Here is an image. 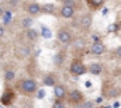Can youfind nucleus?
<instances>
[{"label": "nucleus", "mask_w": 121, "mask_h": 108, "mask_svg": "<svg viewBox=\"0 0 121 108\" xmlns=\"http://www.w3.org/2000/svg\"><path fill=\"white\" fill-rule=\"evenodd\" d=\"M17 88L21 94L24 96H31L38 90V84L34 79H23L17 83Z\"/></svg>", "instance_id": "f257e3e1"}, {"label": "nucleus", "mask_w": 121, "mask_h": 108, "mask_svg": "<svg viewBox=\"0 0 121 108\" xmlns=\"http://www.w3.org/2000/svg\"><path fill=\"white\" fill-rule=\"evenodd\" d=\"M87 70H89V67H86L82 60H73L69 66V73L73 75V76H82Z\"/></svg>", "instance_id": "f03ea898"}, {"label": "nucleus", "mask_w": 121, "mask_h": 108, "mask_svg": "<svg viewBox=\"0 0 121 108\" xmlns=\"http://www.w3.org/2000/svg\"><path fill=\"white\" fill-rule=\"evenodd\" d=\"M56 37H58V41H59L60 44H63V45H68V44L72 42V35L65 28H60L59 31H58V34H56Z\"/></svg>", "instance_id": "7ed1b4c3"}, {"label": "nucleus", "mask_w": 121, "mask_h": 108, "mask_svg": "<svg viewBox=\"0 0 121 108\" xmlns=\"http://www.w3.org/2000/svg\"><path fill=\"white\" fill-rule=\"evenodd\" d=\"M54 96H55L56 100H65V98H68V91H66V88H65L63 84H58L56 83L54 86Z\"/></svg>", "instance_id": "20e7f679"}, {"label": "nucleus", "mask_w": 121, "mask_h": 108, "mask_svg": "<svg viewBox=\"0 0 121 108\" xmlns=\"http://www.w3.org/2000/svg\"><path fill=\"white\" fill-rule=\"evenodd\" d=\"M68 101L70 104H80V103H83V94L79 90H72L68 94Z\"/></svg>", "instance_id": "39448f33"}, {"label": "nucleus", "mask_w": 121, "mask_h": 108, "mask_svg": "<svg viewBox=\"0 0 121 108\" xmlns=\"http://www.w3.org/2000/svg\"><path fill=\"white\" fill-rule=\"evenodd\" d=\"M14 98H16L14 91H13L11 88H6L4 93H3V96H1V103H3L4 105H10V104L14 101Z\"/></svg>", "instance_id": "423d86ee"}, {"label": "nucleus", "mask_w": 121, "mask_h": 108, "mask_svg": "<svg viewBox=\"0 0 121 108\" xmlns=\"http://www.w3.org/2000/svg\"><path fill=\"white\" fill-rule=\"evenodd\" d=\"M26 11L30 16H37V14L42 13V6H39L38 3H30L26 6Z\"/></svg>", "instance_id": "0eeeda50"}, {"label": "nucleus", "mask_w": 121, "mask_h": 108, "mask_svg": "<svg viewBox=\"0 0 121 108\" xmlns=\"http://www.w3.org/2000/svg\"><path fill=\"white\" fill-rule=\"evenodd\" d=\"M79 25L82 29H89L91 25V14H83L79 18Z\"/></svg>", "instance_id": "6e6552de"}, {"label": "nucleus", "mask_w": 121, "mask_h": 108, "mask_svg": "<svg viewBox=\"0 0 121 108\" xmlns=\"http://www.w3.org/2000/svg\"><path fill=\"white\" fill-rule=\"evenodd\" d=\"M65 52L63 51H59V52H56L55 56H54V65L56 66V67H62L63 66V63H65Z\"/></svg>", "instance_id": "1a4fd4ad"}, {"label": "nucleus", "mask_w": 121, "mask_h": 108, "mask_svg": "<svg viewBox=\"0 0 121 108\" xmlns=\"http://www.w3.org/2000/svg\"><path fill=\"white\" fill-rule=\"evenodd\" d=\"M89 72H90V75L100 76V75H101V72H103V67H101V65H100L99 62H93L90 66H89Z\"/></svg>", "instance_id": "9d476101"}, {"label": "nucleus", "mask_w": 121, "mask_h": 108, "mask_svg": "<svg viewBox=\"0 0 121 108\" xmlns=\"http://www.w3.org/2000/svg\"><path fill=\"white\" fill-rule=\"evenodd\" d=\"M42 84H44V86H47V87H54V86L56 84V79H55V76H54V75H51V73L45 75V76H44V79H42Z\"/></svg>", "instance_id": "9b49d317"}, {"label": "nucleus", "mask_w": 121, "mask_h": 108, "mask_svg": "<svg viewBox=\"0 0 121 108\" xmlns=\"http://www.w3.org/2000/svg\"><path fill=\"white\" fill-rule=\"evenodd\" d=\"M75 14V8L73 7H69V6H63L60 8V16L63 18H72Z\"/></svg>", "instance_id": "f8f14e48"}, {"label": "nucleus", "mask_w": 121, "mask_h": 108, "mask_svg": "<svg viewBox=\"0 0 121 108\" xmlns=\"http://www.w3.org/2000/svg\"><path fill=\"white\" fill-rule=\"evenodd\" d=\"M104 52H106V46L101 42L93 44V46H91V54L93 55H103Z\"/></svg>", "instance_id": "ddd939ff"}, {"label": "nucleus", "mask_w": 121, "mask_h": 108, "mask_svg": "<svg viewBox=\"0 0 121 108\" xmlns=\"http://www.w3.org/2000/svg\"><path fill=\"white\" fill-rule=\"evenodd\" d=\"M26 37H27L30 41H37V39H38V31L34 29V28H27V29H26Z\"/></svg>", "instance_id": "4468645a"}, {"label": "nucleus", "mask_w": 121, "mask_h": 108, "mask_svg": "<svg viewBox=\"0 0 121 108\" xmlns=\"http://www.w3.org/2000/svg\"><path fill=\"white\" fill-rule=\"evenodd\" d=\"M14 79H16V72L14 70L9 69V70L4 72V81L6 83H10V81H13Z\"/></svg>", "instance_id": "2eb2a0df"}, {"label": "nucleus", "mask_w": 121, "mask_h": 108, "mask_svg": "<svg viewBox=\"0 0 121 108\" xmlns=\"http://www.w3.org/2000/svg\"><path fill=\"white\" fill-rule=\"evenodd\" d=\"M17 54H18V56H21V58H27V56L31 55V49L28 46H21V48L17 49Z\"/></svg>", "instance_id": "dca6fc26"}, {"label": "nucleus", "mask_w": 121, "mask_h": 108, "mask_svg": "<svg viewBox=\"0 0 121 108\" xmlns=\"http://www.w3.org/2000/svg\"><path fill=\"white\" fill-rule=\"evenodd\" d=\"M54 11H55V6L54 4L47 3V4L42 6V13H45V14H54Z\"/></svg>", "instance_id": "f3484780"}, {"label": "nucleus", "mask_w": 121, "mask_h": 108, "mask_svg": "<svg viewBox=\"0 0 121 108\" xmlns=\"http://www.w3.org/2000/svg\"><path fill=\"white\" fill-rule=\"evenodd\" d=\"M41 35H42L45 39H49V38L52 37V31H51V29H49L48 27L42 25V27H41Z\"/></svg>", "instance_id": "a211bd4d"}, {"label": "nucleus", "mask_w": 121, "mask_h": 108, "mask_svg": "<svg viewBox=\"0 0 121 108\" xmlns=\"http://www.w3.org/2000/svg\"><path fill=\"white\" fill-rule=\"evenodd\" d=\"M32 23H34V20L31 18V17H24L23 20H21V27L23 28H31V25H32Z\"/></svg>", "instance_id": "6ab92c4d"}, {"label": "nucleus", "mask_w": 121, "mask_h": 108, "mask_svg": "<svg viewBox=\"0 0 121 108\" xmlns=\"http://www.w3.org/2000/svg\"><path fill=\"white\" fill-rule=\"evenodd\" d=\"M87 3H89V6L91 8H99L100 6H103L104 0H87Z\"/></svg>", "instance_id": "aec40b11"}, {"label": "nucleus", "mask_w": 121, "mask_h": 108, "mask_svg": "<svg viewBox=\"0 0 121 108\" xmlns=\"http://www.w3.org/2000/svg\"><path fill=\"white\" fill-rule=\"evenodd\" d=\"M73 42V46L76 48V49H83L85 48V41L82 39V38H78L76 41H72Z\"/></svg>", "instance_id": "412c9836"}, {"label": "nucleus", "mask_w": 121, "mask_h": 108, "mask_svg": "<svg viewBox=\"0 0 121 108\" xmlns=\"http://www.w3.org/2000/svg\"><path fill=\"white\" fill-rule=\"evenodd\" d=\"M78 108H94V103L93 101H83L79 104Z\"/></svg>", "instance_id": "4be33fe9"}, {"label": "nucleus", "mask_w": 121, "mask_h": 108, "mask_svg": "<svg viewBox=\"0 0 121 108\" xmlns=\"http://www.w3.org/2000/svg\"><path fill=\"white\" fill-rule=\"evenodd\" d=\"M120 29V25L117 24V23H113V24H110L108 27H107V31L108 32H117Z\"/></svg>", "instance_id": "5701e85b"}, {"label": "nucleus", "mask_w": 121, "mask_h": 108, "mask_svg": "<svg viewBox=\"0 0 121 108\" xmlns=\"http://www.w3.org/2000/svg\"><path fill=\"white\" fill-rule=\"evenodd\" d=\"M52 108H65L63 100H55L54 104H52Z\"/></svg>", "instance_id": "b1692460"}, {"label": "nucleus", "mask_w": 121, "mask_h": 108, "mask_svg": "<svg viewBox=\"0 0 121 108\" xmlns=\"http://www.w3.org/2000/svg\"><path fill=\"white\" fill-rule=\"evenodd\" d=\"M63 6H69V7L76 8V3H75V0H63Z\"/></svg>", "instance_id": "393cba45"}, {"label": "nucleus", "mask_w": 121, "mask_h": 108, "mask_svg": "<svg viewBox=\"0 0 121 108\" xmlns=\"http://www.w3.org/2000/svg\"><path fill=\"white\" fill-rule=\"evenodd\" d=\"M114 55H116L117 58H121V46L116 48V51H114Z\"/></svg>", "instance_id": "a878e982"}, {"label": "nucleus", "mask_w": 121, "mask_h": 108, "mask_svg": "<svg viewBox=\"0 0 121 108\" xmlns=\"http://www.w3.org/2000/svg\"><path fill=\"white\" fill-rule=\"evenodd\" d=\"M91 41H93V44H96V42H100V38L97 35H93L91 37Z\"/></svg>", "instance_id": "bb28decb"}, {"label": "nucleus", "mask_w": 121, "mask_h": 108, "mask_svg": "<svg viewBox=\"0 0 121 108\" xmlns=\"http://www.w3.org/2000/svg\"><path fill=\"white\" fill-rule=\"evenodd\" d=\"M44 96H45L44 90H39V91H38V98H44Z\"/></svg>", "instance_id": "cd10ccee"}, {"label": "nucleus", "mask_w": 121, "mask_h": 108, "mask_svg": "<svg viewBox=\"0 0 121 108\" xmlns=\"http://www.w3.org/2000/svg\"><path fill=\"white\" fill-rule=\"evenodd\" d=\"M9 3H10V4H11L13 7H14V6H16V4L18 3V0H9Z\"/></svg>", "instance_id": "c85d7f7f"}, {"label": "nucleus", "mask_w": 121, "mask_h": 108, "mask_svg": "<svg viewBox=\"0 0 121 108\" xmlns=\"http://www.w3.org/2000/svg\"><path fill=\"white\" fill-rule=\"evenodd\" d=\"M3 35H4V27L0 25V37H3Z\"/></svg>", "instance_id": "c756f323"}, {"label": "nucleus", "mask_w": 121, "mask_h": 108, "mask_svg": "<svg viewBox=\"0 0 121 108\" xmlns=\"http://www.w3.org/2000/svg\"><path fill=\"white\" fill-rule=\"evenodd\" d=\"M3 13H4V10H3V6L0 4V16H3Z\"/></svg>", "instance_id": "7c9ffc66"}, {"label": "nucleus", "mask_w": 121, "mask_h": 108, "mask_svg": "<svg viewBox=\"0 0 121 108\" xmlns=\"http://www.w3.org/2000/svg\"><path fill=\"white\" fill-rule=\"evenodd\" d=\"M86 87H87V88H90V87H91V83H90V81H86Z\"/></svg>", "instance_id": "2f4dec72"}, {"label": "nucleus", "mask_w": 121, "mask_h": 108, "mask_svg": "<svg viewBox=\"0 0 121 108\" xmlns=\"http://www.w3.org/2000/svg\"><path fill=\"white\" fill-rule=\"evenodd\" d=\"M120 107V103H118V101H117V103H116V104H114V108H118Z\"/></svg>", "instance_id": "473e14b6"}, {"label": "nucleus", "mask_w": 121, "mask_h": 108, "mask_svg": "<svg viewBox=\"0 0 121 108\" xmlns=\"http://www.w3.org/2000/svg\"><path fill=\"white\" fill-rule=\"evenodd\" d=\"M39 52H41V49H38V51H35V54H34V55H35V56H38V55H39Z\"/></svg>", "instance_id": "72a5a7b5"}, {"label": "nucleus", "mask_w": 121, "mask_h": 108, "mask_svg": "<svg viewBox=\"0 0 121 108\" xmlns=\"http://www.w3.org/2000/svg\"><path fill=\"white\" fill-rule=\"evenodd\" d=\"M100 108H113V107H100Z\"/></svg>", "instance_id": "f704fd0d"}, {"label": "nucleus", "mask_w": 121, "mask_h": 108, "mask_svg": "<svg viewBox=\"0 0 121 108\" xmlns=\"http://www.w3.org/2000/svg\"><path fill=\"white\" fill-rule=\"evenodd\" d=\"M0 108H3V107H0Z\"/></svg>", "instance_id": "c9c22d12"}]
</instances>
